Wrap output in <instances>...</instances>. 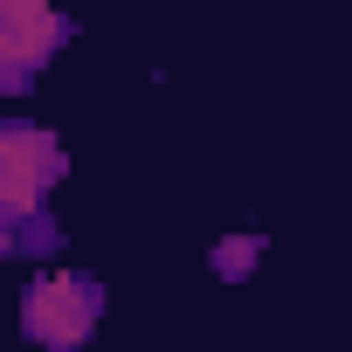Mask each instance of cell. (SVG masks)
<instances>
[{
	"mask_svg": "<svg viewBox=\"0 0 352 352\" xmlns=\"http://www.w3.org/2000/svg\"><path fill=\"white\" fill-rule=\"evenodd\" d=\"M63 42H69V21L56 8H42V0H8V8H0V97H21Z\"/></svg>",
	"mask_w": 352,
	"mask_h": 352,
	"instance_id": "3",
	"label": "cell"
},
{
	"mask_svg": "<svg viewBox=\"0 0 352 352\" xmlns=\"http://www.w3.org/2000/svg\"><path fill=\"white\" fill-rule=\"evenodd\" d=\"M256 256H263V235H228V242H214V276L242 283L256 270Z\"/></svg>",
	"mask_w": 352,
	"mask_h": 352,
	"instance_id": "4",
	"label": "cell"
},
{
	"mask_svg": "<svg viewBox=\"0 0 352 352\" xmlns=\"http://www.w3.org/2000/svg\"><path fill=\"white\" fill-rule=\"evenodd\" d=\"M56 242H63V228H56L49 214H28V221H14V228H8V249H28V256H49Z\"/></svg>",
	"mask_w": 352,
	"mask_h": 352,
	"instance_id": "5",
	"label": "cell"
},
{
	"mask_svg": "<svg viewBox=\"0 0 352 352\" xmlns=\"http://www.w3.org/2000/svg\"><path fill=\"white\" fill-rule=\"evenodd\" d=\"M63 138L28 124V118H0V228H14L42 214V194L63 180Z\"/></svg>",
	"mask_w": 352,
	"mask_h": 352,
	"instance_id": "1",
	"label": "cell"
},
{
	"mask_svg": "<svg viewBox=\"0 0 352 352\" xmlns=\"http://www.w3.org/2000/svg\"><path fill=\"white\" fill-rule=\"evenodd\" d=\"M97 318H104V283H97V276H83V270H49V276L28 283L21 324H28L35 345L76 352V345L97 331Z\"/></svg>",
	"mask_w": 352,
	"mask_h": 352,
	"instance_id": "2",
	"label": "cell"
},
{
	"mask_svg": "<svg viewBox=\"0 0 352 352\" xmlns=\"http://www.w3.org/2000/svg\"><path fill=\"white\" fill-rule=\"evenodd\" d=\"M0 263H8V228H0Z\"/></svg>",
	"mask_w": 352,
	"mask_h": 352,
	"instance_id": "6",
	"label": "cell"
}]
</instances>
